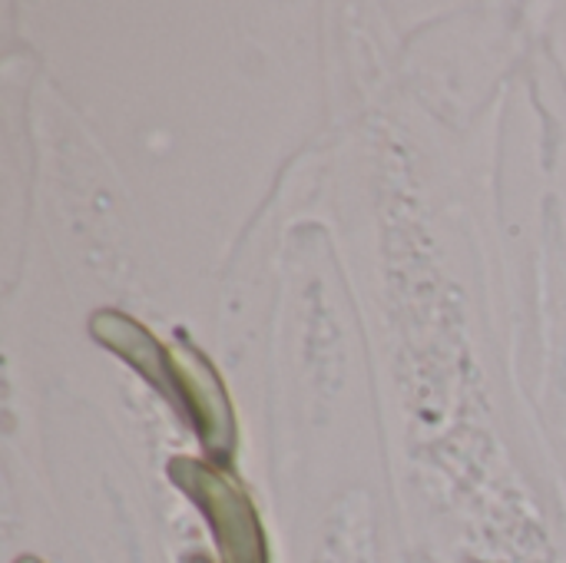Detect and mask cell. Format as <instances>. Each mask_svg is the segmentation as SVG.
Returning a JSON list of instances; mask_svg holds the SVG:
<instances>
[{
  "instance_id": "2",
  "label": "cell",
  "mask_w": 566,
  "mask_h": 563,
  "mask_svg": "<svg viewBox=\"0 0 566 563\" xmlns=\"http://www.w3.org/2000/svg\"><path fill=\"white\" fill-rule=\"evenodd\" d=\"M17 563H40V561H33V557H23V561H17Z\"/></svg>"
},
{
  "instance_id": "1",
  "label": "cell",
  "mask_w": 566,
  "mask_h": 563,
  "mask_svg": "<svg viewBox=\"0 0 566 563\" xmlns=\"http://www.w3.org/2000/svg\"><path fill=\"white\" fill-rule=\"evenodd\" d=\"M189 488L209 511L226 563H265V541H262L259 521L235 491L222 488L212 478L189 481Z\"/></svg>"
}]
</instances>
